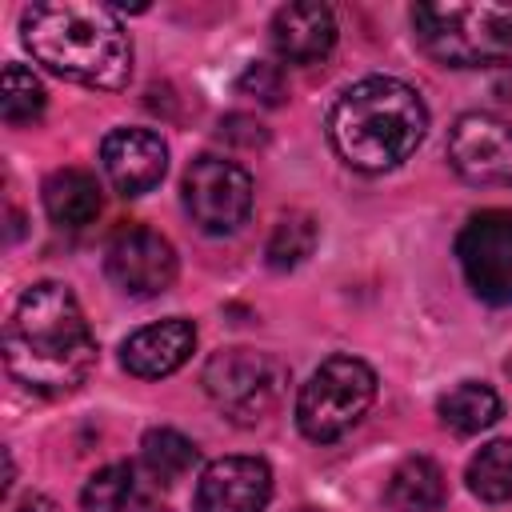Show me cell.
<instances>
[{"mask_svg":"<svg viewBox=\"0 0 512 512\" xmlns=\"http://www.w3.org/2000/svg\"><path fill=\"white\" fill-rule=\"evenodd\" d=\"M4 364L24 388L40 396L76 392L88 380L96 364V336L72 288L40 280L16 300L4 328Z\"/></svg>","mask_w":512,"mask_h":512,"instance_id":"1","label":"cell"},{"mask_svg":"<svg viewBox=\"0 0 512 512\" xmlns=\"http://www.w3.org/2000/svg\"><path fill=\"white\" fill-rule=\"evenodd\" d=\"M20 36L32 60L84 88L120 92L132 80V40L108 4L48 0L20 16Z\"/></svg>","mask_w":512,"mask_h":512,"instance_id":"2","label":"cell"},{"mask_svg":"<svg viewBox=\"0 0 512 512\" xmlns=\"http://www.w3.org/2000/svg\"><path fill=\"white\" fill-rule=\"evenodd\" d=\"M428 108L416 88L396 76H364L340 92L328 112V140L348 168L388 172L416 152Z\"/></svg>","mask_w":512,"mask_h":512,"instance_id":"3","label":"cell"},{"mask_svg":"<svg viewBox=\"0 0 512 512\" xmlns=\"http://www.w3.org/2000/svg\"><path fill=\"white\" fill-rule=\"evenodd\" d=\"M412 28L420 48L448 68H480L512 56L508 4H416Z\"/></svg>","mask_w":512,"mask_h":512,"instance_id":"4","label":"cell"},{"mask_svg":"<svg viewBox=\"0 0 512 512\" xmlns=\"http://www.w3.org/2000/svg\"><path fill=\"white\" fill-rule=\"evenodd\" d=\"M376 400V372L356 356H328L296 400V424L308 440L328 444L364 420Z\"/></svg>","mask_w":512,"mask_h":512,"instance_id":"5","label":"cell"},{"mask_svg":"<svg viewBox=\"0 0 512 512\" xmlns=\"http://www.w3.org/2000/svg\"><path fill=\"white\" fill-rule=\"evenodd\" d=\"M200 384L228 420L256 424L280 404L288 388V364L256 348H220L208 356Z\"/></svg>","mask_w":512,"mask_h":512,"instance_id":"6","label":"cell"},{"mask_svg":"<svg viewBox=\"0 0 512 512\" xmlns=\"http://www.w3.org/2000/svg\"><path fill=\"white\" fill-rule=\"evenodd\" d=\"M184 208L208 236L236 232L252 212V176L224 156H200L184 172Z\"/></svg>","mask_w":512,"mask_h":512,"instance_id":"7","label":"cell"},{"mask_svg":"<svg viewBox=\"0 0 512 512\" xmlns=\"http://www.w3.org/2000/svg\"><path fill=\"white\" fill-rule=\"evenodd\" d=\"M456 260L480 300L512 304V212H476L456 236Z\"/></svg>","mask_w":512,"mask_h":512,"instance_id":"8","label":"cell"},{"mask_svg":"<svg viewBox=\"0 0 512 512\" xmlns=\"http://www.w3.org/2000/svg\"><path fill=\"white\" fill-rule=\"evenodd\" d=\"M448 164L480 188H512V124L492 112H464L448 132Z\"/></svg>","mask_w":512,"mask_h":512,"instance_id":"9","label":"cell"},{"mask_svg":"<svg viewBox=\"0 0 512 512\" xmlns=\"http://www.w3.org/2000/svg\"><path fill=\"white\" fill-rule=\"evenodd\" d=\"M104 272L124 296L148 300V296H160L176 280V252L156 228L132 224L108 240Z\"/></svg>","mask_w":512,"mask_h":512,"instance_id":"10","label":"cell"},{"mask_svg":"<svg viewBox=\"0 0 512 512\" xmlns=\"http://www.w3.org/2000/svg\"><path fill=\"white\" fill-rule=\"evenodd\" d=\"M272 500V468L260 456H224L200 472L196 512H264Z\"/></svg>","mask_w":512,"mask_h":512,"instance_id":"11","label":"cell"},{"mask_svg":"<svg viewBox=\"0 0 512 512\" xmlns=\"http://www.w3.org/2000/svg\"><path fill=\"white\" fill-rule=\"evenodd\" d=\"M100 168L124 196H144L164 180L168 148L152 128H112L100 144Z\"/></svg>","mask_w":512,"mask_h":512,"instance_id":"12","label":"cell"},{"mask_svg":"<svg viewBox=\"0 0 512 512\" xmlns=\"http://www.w3.org/2000/svg\"><path fill=\"white\" fill-rule=\"evenodd\" d=\"M192 348H196V328L184 316H168L160 324L132 332L120 348V364H124V372H132L140 380H160V376H172L176 368H184Z\"/></svg>","mask_w":512,"mask_h":512,"instance_id":"13","label":"cell"},{"mask_svg":"<svg viewBox=\"0 0 512 512\" xmlns=\"http://www.w3.org/2000/svg\"><path fill=\"white\" fill-rule=\"evenodd\" d=\"M268 32L284 64H316L336 44V16L328 4H284Z\"/></svg>","mask_w":512,"mask_h":512,"instance_id":"14","label":"cell"},{"mask_svg":"<svg viewBox=\"0 0 512 512\" xmlns=\"http://www.w3.org/2000/svg\"><path fill=\"white\" fill-rule=\"evenodd\" d=\"M44 212L60 228H84L100 216V184L84 168H60L44 180Z\"/></svg>","mask_w":512,"mask_h":512,"instance_id":"15","label":"cell"},{"mask_svg":"<svg viewBox=\"0 0 512 512\" xmlns=\"http://www.w3.org/2000/svg\"><path fill=\"white\" fill-rule=\"evenodd\" d=\"M444 496H448L444 472L428 456H408L404 464H396V472L388 476V488H384V500L396 512H436L444 504Z\"/></svg>","mask_w":512,"mask_h":512,"instance_id":"16","label":"cell"},{"mask_svg":"<svg viewBox=\"0 0 512 512\" xmlns=\"http://www.w3.org/2000/svg\"><path fill=\"white\" fill-rule=\"evenodd\" d=\"M436 416H440V424L448 432L476 436V432H484L488 424L500 420V396L480 380H464V384H456V388H448L440 396Z\"/></svg>","mask_w":512,"mask_h":512,"instance_id":"17","label":"cell"},{"mask_svg":"<svg viewBox=\"0 0 512 512\" xmlns=\"http://www.w3.org/2000/svg\"><path fill=\"white\" fill-rule=\"evenodd\" d=\"M196 456H200L196 444L184 432H176V428H152L140 440V460H144V468L160 484H176L180 476H188V468L196 464Z\"/></svg>","mask_w":512,"mask_h":512,"instance_id":"18","label":"cell"},{"mask_svg":"<svg viewBox=\"0 0 512 512\" xmlns=\"http://www.w3.org/2000/svg\"><path fill=\"white\" fill-rule=\"evenodd\" d=\"M316 236H320V232H316V220H312L308 212H284V216L276 220L268 244H264L268 268H272V272H288V268L304 264V260L312 256V248H316Z\"/></svg>","mask_w":512,"mask_h":512,"instance_id":"19","label":"cell"},{"mask_svg":"<svg viewBox=\"0 0 512 512\" xmlns=\"http://www.w3.org/2000/svg\"><path fill=\"white\" fill-rule=\"evenodd\" d=\"M468 488L488 504H508L512 500V440H492L472 456Z\"/></svg>","mask_w":512,"mask_h":512,"instance_id":"20","label":"cell"},{"mask_svg":"<svg viewBox=\"0 0 512 512\" xmlns=\"http://www.w3.org/2000/svg\"><path fill=\"white\" fill-rule=\"evenodd\" d=\"M136 508V472L132 464H108L88 476L80 492V512H132Z\"/></svg>","mask_w":512,"mask_h":512,"instance_id":"21","label":"cell"},{"mask_svg":"<svg viewBox=\"0 0 512 512\" xmlns=\"http://www.w3.org/2000/svg\"><path fill=\"white\" fill-rule=\"evenodd\" d=\"M40 112H44V84L32 76V68L8 64L4 68V88H0V116H4V124L20 128V124L40 120Z\"/></svg>","mask_w":512,"mask_h":512,"instance_id":"22","label":"cell"},{"mask_svg":"<svg viewBox=\"0 0 512 512\" xmlns=\"http://www.w3.org/2000/svg\"><path fill=\"white\" fill-rule=\"evenodd\" d=\"M236 88H240L244 96L260 100V104H280V100H284V72H280L276 64H268V60H256V64H248V68L240 72Z\"/></svg>","mask_w":512,"mask_h":512,"instance_id":"23","label":"cell"},{"mask_svg":"<svg viewBox=\"0 0 512 512\" xmlns=\"http://www.w3.org/2000/svg\"><path fill=\"white\" fill-rule=\"evenodd\" d=\"M220 136H224L228 144H240V148H256V144H264V140H268L264 124H260L256 116H240V112L220 120Z\"/></svg>","mask_w":512,"mask_h":512,"instance_id":"24","label":"cell"},{"mask_svg":"<svg viewBox=\"0 0 512 512\" xmlns=\"http://www.w3.org/2000/svg\"><path fill=\"white\" fill-rule=\"evenodd\" d=\"M16 512H60V508H56L52 500H44V496H28V500H24Z\"/></svg>","mask_w":512,"mask_h":512,"instance_id":"25","label":"cell"},{"mask_svg":"<svg viewBox=\"0 0 512 512\" xmlns=\"http://www.w3.org/2000/svg\"><path fill=\"white\" fill-rule=\"evenodd\" d=\"M496 92H500V100H508V104H512V68L496 80Z\"/></svg>","mask_w":512,"mask_h":512,"instance_id":"26","label":"cell"},{"mask_svg":"<svg viewBox=\"0 0 512 512\" xmlns=\"http://www.w3.org/2000/svg\"><path fill=\"white\" fill-rule=\"evenodd\" d=\"M132 512H168V508H160V504H136Z\"/></svg>","mask_w":512,"mask_h":512,"instance_id":"27","label":"cell"}]
</instances>
